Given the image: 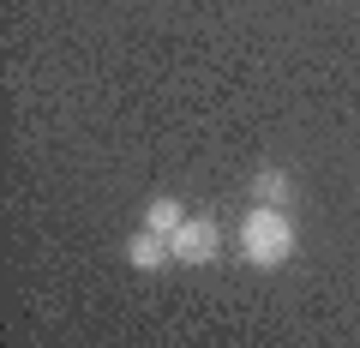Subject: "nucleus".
I'll use <instances>...</instances> for the list:
<instances>
[{
  "instance_id": "39448f33",
  "label": "nucleus",
  "mask_w": 360,
  "mask_h": 348,
  "mask_svg": "<svg viewBox=\"0 0 360 348\" xmlns=\"http://www.w3.org/2000/svg\"><path fill=\"white\" fill-rule=\"evenodd\" d=\"M180 222H186V205H180V198H150V205H144V228H156V234H174Z\"/></svg>"
},
{
  "instance_id": "20e7f679",
  "label": "nucleus",
  "mask_w": 360,
  "mask_h": 348,
  "mask_svg": "<svg viewBox=\"0 0 360 348\" xmlns=\"http://www.w3.org/2000/svg\"><path fill=\"white\" fill-rule=\"evenodd\" d=\"M288 193H295V186H288L283 168H258V174H252V205H276V210H288Z\"/></svg>"
},
{
  "instance_id": "f03ea898",
  "label": "nucleus",
  "mask_w": 360,
  "mask_h": 348,
  "mask_svg": "<svg viewBox=\"0 0 360 348\" xmlns=\"http://www.w3.org/2000/svg\"><path fill=\"white\" fill-rule=\"evenodd\" d=\"M168 246H174V264H210V258L222 252V234H217L210 217H186L168 234Z\"/></svg>"
},
{
  "instance_id": "7ed1b4c3",
  "label": "nucleus",
  "mask_w": 360,
  "mask_h": 348,
  "mask_svg": "<svg viewBox=\"0 0 360 348\" xmlns=\"http://www.w3.org/2000/svg\"><path fill=\"white\" fill-rule=\"evenodd\" d=\"M168 258H174V246H168V234H156V228H139L127 240V264L132 271H162Z\"/></svg>"
},
{
  "instance_id": "f257e3e1",
  "label": "nucleus",
  "mask_w": 360,
  "mask_h": 348,
  "mask_svg": "<svg viewBox=\"0 0 360 348\" xmlns=\"http://www.w3.org/2000/svg\"><path fill=\"white\" fill-rule=\"evenodd\" d=\"M240 252H246V264H258V271L288 264V252H295V222H288V210L252 205L246 222H240Z\"/></svg>"
}]
</instances>
